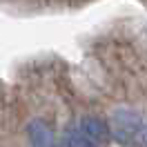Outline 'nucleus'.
Instances as JSON below:
<instances>
[{"instance_id": "f257e3e1", "label": "nucleus", "mask_w": 147, "mask_h": 147, "mask_svg": "<svg viewBox=\"0 0 147 147\" xmlns=\"http://www.w3.org/2000/svg\"><path fill=\"white\" fill-rule=\"evenodd\" d=\"M111 134L118 143L131 145L143 143L147 145V116L138 114L134 109H118L111 116Z\"/></svg>"}, {"instance_id": "f03ea898", "label": "nucleus", "mask_w": 147, "mask_h": 147, "mask_svg": "<svg viewBox=\"0 0 147 147\" xmlns=\"http://www.w3.org/2000/svg\"><path fill=\"white\" fill-rule=\"evenodd\" d=\"M76 125H78V129L83 131L85 136H89L94 143H98L100 147L105 145L107 138H109V127L105 125V120L96 118V116H85V118H80Z\"/></svg>"}, {"instance_id": "7ed1b4c3", "label": "nucleus", "mask_w": 147, "mask_h": 147, "mask_svg": "<svg viewBox=\"0 0 147 147\" xmlns=\"http://www.w3.org/2000/svg\"><path fill=\"white\" fill-rule=\"evenodd\" d=\"M27 136L34 147H56L54 131L45 120H31L27 127Z\"/></svg>"}, {"instance_id": "20e7f679", "label": "nucleus", "mask_w": 147, "mask_h": 147, "mask_svg": "<svg viewBox=\"0 0 147 147\" xmlns=\"http://www.w3.org/2000/svg\"><path fill=\"white\" fill-rule=\"evenodd\" d=\"M65 147H100V145L94 143L89 136H85L83 131L78 129V125H74L65 134Z\"/></svg>"}]
</instances>
